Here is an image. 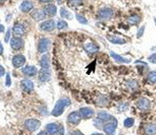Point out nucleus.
Masks as SVG:
<instances>
[{
  "mask_svg": "<svg viewBox=\"0 0 156 135\" xmlns=\"http://www.w3.org/2000/svg\"><path fill=\"white\" fill-rule=\"evenodd\" d=\"M113 15H114V12H113L112 9L103 7L97 12V19H99V20H109V19L112 18Z\"/></svg>",
  "mask_w": 156,
  "mask_h": 135,
  "instance_id": "1",
  "label": "nucleus"
},
{
  "mask_svg": "<svg viewBox=\"0 0 156 135\" xmlns=\"http://www.w3.org/2000/svg\"><path fill=\"white\" fill-rule=\"evenodd\" d=\"M70 105V100L68 99V98H64V99H60L57 103V105L55 106V108H54V111L52 114L55 115V116H59V115L61 114L63 112V109H64L67 106Z\"/></svg>",
  "mask_w": 156,
  "mask_h": 135,
  "instance_id": "2",
  "label": "nucleus"
},
{
  "mask_svg": "<svg viewBox=\"0 0 156 135\" xmlns=\"http://www.w3.org/2000/svg\"><path fill=\"white\" fill-rule=\"evenodd\" d=\"M103 131L107 135H115V131H116L117 127V120L113 118L112 120L108 121L103 125Z\"/></svg>",
  "mask_w": 156,
  "mask_h": 135,
  "instance_id": "3",
  "label": "nucleus"
},
{
  "mask_svg": "<svg viewBox=\"0 0 156 135\" xmlns=\"http://www.w3.org/2000/svg\"><path fill=\"white\" fill-rule=\"evenodd\" d=\"M136 107L139 111L141 112H146L150 109L151 107V103H150V100L146 97H141L136 101Z\"/></svg>",
  "mask_w": 156,
  "mask_h": 135,
  "instance_id": "4",
  "label": "nucleus"
},
{
  "mask_svg": "<svg viewBox=\"0 0 156 135\" xmlns=\"http://www.w3.org/2000/svg\"><path fill=\"white\" fill-rule=\"evenodd\" d=\"M83 47H84V50H86L88 53H91V54L96 53V52L99 50V47L93 41H86Z\"/></svg>",
  "mask_w": 156,
  "mask_h": 135,
  "instance_id": "5",
  "label": "nucleus"
},
{
  "mask_svg": "<svg viewBox=\"0 0 156 135\" xmlns=\"http://www.w3.org/2000/svg\"><path fill=\"white\" fill-rule=\"evenodd\" d=\"M113 118H114V117H113L111 114H109V113H108V112H105V111L99 112V113H98V115H97V119L101 121V123H108V121L112 120Z\"/></svg>",
  "mask_w": 156,
  "mask_h": 135,
  "instance_id": "6",
  "label": "nucleus"
},
{
  "mask_svg": "<svg viewBox=\"0 0 156 135\" xmlns=\"http://www.w3.org/2000/svg\"><path fill=\"white\" fill-rule=\"evenodd\" d=\"M110 55H111V57H112L115 61H117V62H119V63H130L131 62V59L122 57V56L118 55V54L114 53V52H110Z\"/></svg>",
  "mask_w": 156,
  "mask_h": 135,
  "instance_id": "7",
  "label": "nucleus"
},
{
  "mask_svg": "<svg viewBox=\"0 0 156 135\" xmlns=\"http://www.w3.org/2000/svg\"><path fill=\"white\" fill-rule=\"evenodd\" d=\"M80 117H81V115H80V113H78V112H73V113H71L70 115H69V123H72V125H78L80 121Z\"/></svg>",
  "mask_w": 156,
  "mask_h": 135,
  "instance_id": "8",
  "label": "nucleus"
},
{
  "mask_svg": "<svg viewBox=\"0 0 156 135\" xmlns=\"http://www.w3.org/2000/svg\"><path fill=\"white\" fill-rule=\"evenodd\" d=\"M55 28V22L53 20H47L44 21L43 23H41L40 29L42 31H45V32H50V31H53Z\"/></svg>",
  "mask_w": 156,
  "mask_h": 135,
  "instance_id": "9",
  "label": "nucleus"
},
{
  "mask_svg": "<svg viewBox=\"0 0 156 135\" xmlns=\"http://www.w3.org/2000/svg\"><path fill=\"white\" fill-rule=\"evenodd\" d=\"M49 45H50V40L47 39V38H42V39H40L39 43H38V50H39V52L43 53V52H45L48 50Z\"/></svg>",
  "mask_w": 156,
  "mask_h": 135,
  "instance_id": "10",
  "label": "nucleus"
},
{
  "mask_svg": "<svg viewBox=\"0 0 156 135\" xmlns=\"http://www.w3.org/2000/svg\"><path fill=\"white\" fill-rule=\"evenodd\" d=\"M79 113L83 118H90L94 115V110L91 108H82V109H80Z\"/></svg>",
  "mask_w": 156,
  "mask_h": 135,
  "instance_id": "11",
  "label": "nucleus"
},
{
  "mask_svg": "<svg viewBox=\"0 0 156 135\" xmlns=\"http://www.w3.org/2000/svg\"><path fill=\"white\" fill-rule=\"evenodd\" d=\"M107 38L110 42H112V43H114V44H125L127 42L126 39H124V38H121V37H118V36L108 35Z\"/></svg>",
  "mask_w": 156,
  "mask_h": 135,
  "instance_id": "12",
  "label": "nucleus"
},
{
  "mask_svg": "<svg viewBox=\"0 0 156 135\" xmlns=\"http://www.w3.org/2000/svg\"><path fill=\"white\" fill-rule=\"evenodd\" d=\"M96 105L100 106V107H105V106L109 105V99L105 97V95H101V94H98L97 97H96Z\"/></svg>",
  "mask_w": 156,
  "mask_h": 135,
  "instance_id": "13",
  "label": "nucleus"
},
{
  "mask_svg": "<svg viewBox=\"0 0 156 135\" xmlns=\"http://www.w3.org/2000/svg\"><path fill=\"white\" fill-rule=\"evenodd\" d=\"M144 131L148 135H156V123H147L144 126Z\"/></svg>",
  "mask_w": 156,
  "mask_h": 135,
  "instance_id": "14",
  "label": "nucleus"
},
{
  "mask_svg": "<svg viewBox=\"0 0 156 135\" xmlns=\"http://www.w3.org/2000/svg\"><path fill=\"white\" fill-rule=\"evenodd\" d=\"M43 11L47 15L54 16V15L56 14V12H57V7H56V5H54V4H48V5L44 7Z\"/></svg>",
  "mask_w": 156,
  "mask_h": 135,
  "instance_id": "15",
  "label": "nucleus"
},
{
  "mask_svg": "<svg viewBox=\"0 0 156 135\" xmlns=\"http://www.w3.org/2000/svg\"><path fill=\"white\" fill-rule=\"evenodd\" d=\"M20 10L24 13H29L33 10V3L31 1H29V0H26L20 4Z\"/></svg>",
  "mask_w": 156,
  "mask_h": 135,
  "instance_id": "16",
  "label": "nucleus"
},
{
  "mask_svg": "<svg viewBox=\"0 0 156 135\" xmlns=\"http://www.w3.org/2000/svg\"><path fill=\"white\" fill-rule=\"evenodd\" d=\"M140 20H141V18H140V16L137 14L131 15V16L128 18V22H129V24H131V26H137V24L140 22Z\"/></svg>",
  "mask_w": 156,
  "mask_h": 135,
  "instance_id": "17",
  "label": "nucleus"
},
{
  "mask_svg": "<svg viewBox=\"0 0 156 135\" xmlns=\"http://www.w3.org/2000/svg\"><path fill=\"white\" fill-rule=\"evenodd\" d=\"M24 61H26V59H24L23 56H15L14 58H13V65H15V67H20V65H22L24 63Z\"/></svg>",
  "mask_w": 156,
  "mask_h": 135,
  "instance_id": "18",
  "label": "nucleus"
},
{
  "mask_svg": "<svg viewBox=\"0 0 156 135\" xmlns=\"http://www.w3.org/2000/svg\"><path fill=\"white\" fill-rule=\"evenodd\" d=\"M32 16L34 17L35 20H42V19L45 17V13H44V11H42V10H36L35 12L33 13Z\"/></svg>",
  "mask_w": 156,
  "mask_h": 135,
  "instance_id": "19",
  "label": "nucleus"
},
{
  "mask_svg": "<svg viewBox=\"0 0 156 135\" xmlns=\"http://www.w3.org/2000/svg\"><path fill=\"white\" fill-rule=\"evenodd\" d=\"M127 86L131 89V90H136L138 88V81L135 79H131L127 81Z\"/></svg>",
  "mask_w": 156,
  "mask_h": 135,
  "instance_id": "20",
  "label": "nucleus"
},
{
  "mask_svg": "<svg viewBox=\"0 0 156 135\" xmlns=\"http://www.w3.org/2000/svg\"><path fill=\"white\" fill-rule=\"evenodd\" d=\"M147 78L151 84H156V71H151L150 73H148Z\"/></svg>",
  "mask_w": 156,
  "mask_h": 135,
  "instance_id": "21",
  "label": "nucleus"
},
{
  "mask_svg": "<svg viewBox=\"0 0 156 135\" xmlns=\"http://www.w3.org/2000/svg\"><path fill=\"white\" fill-rule=\"evenodd\" d=\"M134 123H135V119L133 118V117H128V118L125 119L124 126L126 127V128H131V127H133Z\"/></svg>",
  "mask_w": 156,
  "mask_h": 135,
  "instance_id": "22",
  "label": "nucleus"
},
{
  "mask_svg": "<svg viewBox=\"0 0 156 135\" xmlns=\"http://www.w3.org/2000/svg\"><path fill=\"white\" fill-rule=\"evenodd\" d=\"M22 40L18 39V38H14V39L12 40V48H14V49H19L20 47H22Z\"/></svg>",
  "mask_w": 156,
  "mask_h": 135,
  "instance_id": "23",
  "label": "nucleus"
},
{
  "mask_svg": "<svg viewBox=\"0 0 156 135\" xmlns=\"http://www.w3.org/2000/svg\"><path fill=\"white\" fill-rule=\"evenodd\" d=\"M68 4L71 7H76L82 4V0H68Z\"/></svg>",
  "mask_w": 156,
  "mask_h": 135,
  "instance_id": "24",
  "label": "nucleus"
},
{
  "mask_svg": "<svg viewBox=\"0 0 156 135\" xmlns=\"http://www.w3.org/2000/svg\"><path fill=\"white\" fill-rule=\"evenodd\" d=\"M14 33L16 35H22L24 33V28L20 24H16L14 28Z\"/></svg>",
  "mask_w": 156,
  "mask_h": 135,
  "instance_id": "25",
  "label": "nucleus"
},
{
  "mask_svg": "<svg viewBox=\"0 0 156 135\" xmlns=\"http://www.w3.org/2000/svg\"><path fill=\"white\" fill-rule=\"evenodd\" d=\"M40 80H42V81H47V80L50 79V73H47V71L43 70L40 72V76H39Z\"/></svg>",
  "mask_w": 156,
  "mask_h": 135,
  "instance_id": "26",
  "label": "nucleus"
},
{
  "mask_svg": "<svg viewBox=\"0 0 156 135\" xmlns=\"http://www.w3.org/2000/svg\"><path fill=\"white\" fill-rule=\"evenodd\" d=\"M60 14H61V16H62L63 18H67V19H71V18H72V15H71V13L69 12L67 9H64V7H62V9H61Z\"/></svg>",
  "mask_w": 156,
  "mask_h": 135,
  "instance_id": "27",
  "label": "nucleus"
},
{
  "mask_svg": "<svg viewBox=\"0 0 156 135\" xmlns=\"http://www.w3.org/2000/svg\"><path fill=\"white\" fill-rule=\"evenodd\" d=\"M41 67L43 68L44 70H45V69H48V68H49V65H50V60H49V58H48L47 56H43V57H42V59H41Z\"/></svg>",
  "mask_w": 156,
  "mask_h": 135,
  "instance_id": "28",
  "label": "nucleus"
},
{
  "mask_svg": "<svg viewBox=\"0 0 156 135\" xmlns=\"http://www.w3.org/2000/svg\"><path fill=\"white\" fill-rule=\"evenodd\" d=\"M23 72L28 75H35L37 71H36V69L34 67H26L23 70Z\"/></svg>",
  "mask_w": 156,
  "mask_h": 135,
  "instance_id": "29",
  "label": "nucleus"
},
{
  "mask_svg": "<svg viewBox=\"0 0 156 135\" xmlns=\"http://www.w3.org/2000/svg\"><path fill=\"white\" fill-rule=\"evenodd\" d=\"M47 130L49 131L51 134H54V133L58 130V128H57V125H55V123H50L49 126H48Z\"/></svg>",
  "mask_w": 156,
  "mask_h": 135,
  "instance_id": "30",
  "label": "nucleus"
},
{
  "mask_svg": "<svg viewBox=\"0 0 156 135\" xmlns=\"http://www.w3.org/2000/svg\"><path fill=\"white\" fill-rule=\"evenodd\" d=\"M22 84H23V89L26 90V91L33 90V84L31 81H29V80H24V81L22 82Z\"/></svg>",
  "mask_w": 156,
  "mask_h": 135,
  "instance_id": "31",
  "label": "nucleus"
},
{
  "mask_svg": "<svg viewBox=\"0 0 156 135\" xmlns=\"http://www.w3.org/2000/svg\"><path fill=\"white\" fill-rule=\"evenodd\" d=\"M57 28L59 29V30H62V29H67L68 28V23L65 22V21H63V20H59L58 21V23H57Z\"/></svg>",
  "mask_w": 156,
  "mask_h": 135,
  "instance_id": "32",
  "label": "nucleus"
},
{
  "mask_svg": "<svg viewBox=\"0 0 156 135\" xmlns=\"http://www.w3.org/2000/svg\"><path fill=\"white\" fill-rule=\"evenodd\" d=\"M76 17H77V20L79 21L80 23H82V24H86V23H88V20H86V19L84 18L83 16H80V15H76Z\"/></svg>",
  "mask_w": 156,
  "mask_h": 135,
  "instance_id": "33",
  "label": "nucleus"
},
{
  "mask_svg": "<svg viewBox=\"0 0 156 135\" xmlns=\"http://www.w3.org/2000/svg\"><path fill=\"white\" fill-rule=\"evenodd\" d=\"M144 30H146V26H140V29L138 30V32H137V38L142 37V35H144Z\"/></svg>",
  "mask_w": 156,
  "mask_h": 135,
  "instance_id": "34",
  "label": "nucleus"
},
{
  "mask_svg": "<svg viewBox=\"0 0 156 135\" xmlns=\"http://www.w3.org/2000/svg\"><path fill=\"white\" fill-rule=\"evenodd\" d=\"M148 60L151 63H156V53H154V54H152L151 56H149V57H148Z\"/></svg>",
  "mask_w": 156,
  "mask_h": 135,
  "instance_id": "35",
  "label": "nucleus"
},
{
  "mask_svg": "<svg viewBox=\"0 0 156 135\" xmlns=\"http://www.w3.org/2000/svg\"><path fill=\"white\" fill-rule=\"evenodd\" d=\"M128 103H120V105H119V107H118V109L120 110V111H126V109L127 108H128Z\"/></svg>",
  "mask_w": 156,
  "mask_h": 135,
  "instance_id": "36",
  "label": "nucleus"
},
{
  "mask_svg": "<svg viewBox=\"0 0 156 135\" xmlns=\"http://www.w3.org/2000/svg\"><path fill=\"white\" fill-rule=\"evenodd\" d=\"M40 2H51L52 0H39Z\"/></svg>",
  "mask_w": 156,
  "mask_h": 135,
  "instance_id": "37",
  "label": "nucleus"
},
{
  "mask_svg": "<svg viewBox=\"0 0 156 135\" xmlns=\"http://www.w3.org/2000/svg\"><path fill=\"white\" fill-rule=\"evenodd\" d=\"M74 134H75V135H82V133H80L79 131H75Z\"/></svg>",
  "mask_w": 156,
  "mask_h": 135,
  "instance_id": "38",
  "label": "nucleus"
},
{
  "mask_svg": "<svg viewBox=\"0 0 156 135\" xmlns=\"http://www.w3.org/2000/svg\"><path fill=\"white\" fill-rule=\"evenodd\" d=\"M3 74V69L1 67H0V76H1V75Z\"/></svg>",
  "mask_w": 156,
  "mask_h": 135,
  "instance_id": "39",
  "label": "nucleus"
},
{
  "mask_svg": "<svg viewBox=\"0 0 156 135\" xmlns=\"http://www.w3.org/2000/svg\"><path fill=\"white\" fill-rule=\"evenodd\" d=\"M92 135H103V134H101V133H94V134Z\"/></svg>",
  "mask_w": 156,
  "mask_h": 135,
  "instance_id": "40",
  "label": "nucleus"
},
{
  "mask_svg": "<svg viewBox=\"0 0 156 135\" xmlns=\"http://www.w3.org/2000/svg\"><path fill=\"white\" fill-rule=\"evenodd\" d=\"M39 135H47V134H45V133H44V132H41V133H40Z\"/></svg>",
  "mask_w": 156,
  "mask_h": 135,
  "instance_id": "41",
  "label": "nucleus"
},
{
  "mask_svg": "<svg viewBox=\"0 0 156 135\" xmlns=\"http://www.w3.org/2000/svg\"><path fill=\"white\" fill-rule=\"evenodd\" d=\"M0 1H1V2H3V1H7V0H0Z\"/></svg>",
  "mask_w": 156,
  "mask_h": 135,
  "instance_id": "42",
  "label": "nucleus"
},
{
  "mask_svg": "<svg viewBox=\"0 0 156 135\" xmlns=\"http://www.w3.org/2000/svg\"><path fill=\"white\" fill-rule=\"evenodd\" d=\"M57 1H58V2H59V1H60V0H57Z\"/></svg>",
  "mask_w": 156,
  "mask_h": 135,
  "instance_id": "43",
  "label": "nucleus"
},
{
  "mask_svg": "<svg viewBox=\"0 0 156 135\" xmlns=\"http://www.w3.org/2000/svg\"><path fill=\"white\" fill-rule=\"evenodd\" d=\"M155 22H156V18H155Z\"/></svg>",
  "mask_w": 156,
  "mask_h": 135,
  "instance_id": "44",
  "label": "nucleus"
}]
</instances>
